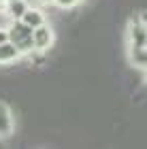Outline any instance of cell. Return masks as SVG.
<instances>
[{
  "instance_id": "1",
  "label": "cell",
  "mask_w": 147,
  "mask_h": 149,
  "mask_svg": "<svg viewBox=\"0 0 147 149\" xmlns=\"http://www.w3.org/2000/svg\"><path fill=\"white\" fill-rule=\"evenodd\" d=\"M6 30H9V40L17 45L22 58L34 49V43H32V28L28 24H24L22 19H11V24L6 26Z\"/></svg>"
},
{
  "instance_id": "2",
  "label": "cell",
  "mask_w": 147,
  "mask_h": 149,
  "mask_svg": "<svg viewBox=\"0 0 147 149\" xmlns=\"http://www.w3.org/2000/svg\"><path fill=\"white\" fill-rule=\"evenodd\" d=\"M32 43H34V49L45 51V53L53 47V43H56V30L51 28L49 22H45L38 28L32 30Z\"/></svg>"
},
{
  "instance_id": "3",
  "label": "cell",
  "mask_w": 147,
  "mask_h": 149,
  "mask_svg": "<svg viewBox=\"0 0 147 149\" xmlns=\"http://www.w3.org/2000/svg\"><path fill=\"white\" fill-rule=\"evenodd\" d=\"M147 40V26L143 22H130L128 24V45L143 47Z\"/></svg>"
},
{
  "instance_id": "4",
  "label": "cell",
  "mask_w": 147,
  "mask_h": 149,
  "mask_svg": "<svg viewBox=\"0 0 147 149\" xmlns=\"http://www.w3.org/2000/svg\"><path fill=\"white\" fill-rule=\"evenodd\" d=\"M13 134V115L11 107L0 100V139H9Z\"/></svg>"
},
{
  "instance_id": "5",
  "label": "cell",
  "mask_w": 147,
  "mask_h": 149,
  "mask_svg": "<svg viewBox=\"0 0 147 149\" xmlns=\"http://www.w3.org/2000/svg\"><path fill=\"white\" fill-rule=\"evenodd\" d=\"M22 22H24V24H28L32 30H34V28H38L41 24H45V22H47L45 9H43V6H28V11L24 13Z\"/></svg>"
},
{
  "instance_id": "6",
  "label": "cell",
  "mask_w": 147,
  "mask_h": 149,
  "mask_svg": "<svg viewBox=\"0 0 147 149\" xmlns=\"http://www.w3.org/2000/svg\"><path fill=\"white\" fill-rule=\"evenodd\" d=\"M128 62L139 70H147V51H145V47L128 45Z\"/></svg>"
},
{
  "instance_id": "7",
  "label": "cell",
  "mask_w": 147,
  "mask_h": 149,
  "mask_svg": "<svg viewBox=\"0 0 147 149\" xmlns=\"http://www.w3.org/2000/svg\"><path fill=\"white\" fill-rule=\"evenodd\" d=\"M17 60H22V53L15 43H11V40L0 43V64H13Z\"/></svg>"
},
{
  "instance_id": "8",
  "label": "cell",
  "mask_w": 147,
  "mask_h": 149,
  "mask_svg": "<svg viewBox=\"0 0 147 149\" xmlns=\"http://www.w3.org/2000/svg\"><path fill=\"white\" fill-rule=\"evenodd\" d=\"M4 11L11 19H22L24 13L28 11V2H26V0H6Z\"/></svg>"
},
{
  "instance_id": "9",
  "label": "cell",
  "mask_w": 147,
  "mask_h": 149,
  "mask_svg": "<svg viewBox=\"0 0 147 149\" xmlns=\"http://www.w3.org/2000/svg\"><path fill=\"white\" fill-rule=\"evenodd\" d=\"M53 4H56L58 9H62V11H68V9H75L79 4V0H53Z\"/></svg>"
},
{
  "instance_id": "10",
  "label": "cell",
  "mask_w": 147,
  "mask_h": 149,
  "mask_svg": "<svg viewBox=\"0 0 147 149\" xmlns=\"http://www.w3.org/2000/svg\"><path fill=\"white\" fill-rule=\"evenodd\" d=\"M6 40H9V30L0 26V43H6Z\"/></svg>"
},
{
  "instance_id": "11",
  "label": "cell",
  "mask_w": 147,
  "mask_h": 149,
  "mask_svg": "<svg viewBox=\"0 0 147 149\" xmlns=\"http://www.w3.org/2000/svg\"><path fill=\"white\" fill-rule=\"evenodd\" d=\"M26 2H28V6H43L41 0H26Z\"/></svg>"
},
{
  "instance_id": "12",
  "label": "cell",
  "mask_w": 147,
  "mask_h": 149,
  "mask_svg": "<svg viewBox=\"0 0 147 149\" xmlns=\"http://www.w3.org/2000/svg\"><path fill=\"white\" fill-rule=\"evenodd\" d=\"M43 2V6H47V4H53V0H41Z\"/></svg>"
},
{
  "instance_id": "13",
  "label": "cell",
  "mask_w": 147,
  "mask_h": 149,
  "mask_svg": "<svg viewBox=\"0 0 147 149\" xmlns=\"http://www.w3.org/2000/svg\"><path fill=\"white\" fill-rule=\"evenodd\" d=\"M143 85H145V90H147V70H145V79H143Z\"/></svg>"
},
{
  "instance_id": "14",
  "label": "cell",
  "mask_w": 147,
  "mask_h": 149,
  "mask_svg": "<svg viewBox=\"0 0 147 149\" xmlns=\"http://www.w3.org/2000/svg\"><path fill=\"white\" fill-rule=\"evenodd\" d=\"M2 4H6V0H0V6H2Z\"/></svg>"
},
{
  "instance_id": "15",
  "label": "cell",
  "mask_w": 147,
  "mask_h": 149,
  "mask_svg": "<svg viewBox=\"0 0 147 149\" xmlns=\"http://www.w3.org/2000/svg\"><path fill=\"white\" fill-rule=\"evenodd\" d=\"M143 47H145V51H147V40H145V45H143Z\"/></svg>"
}]
</instances>
